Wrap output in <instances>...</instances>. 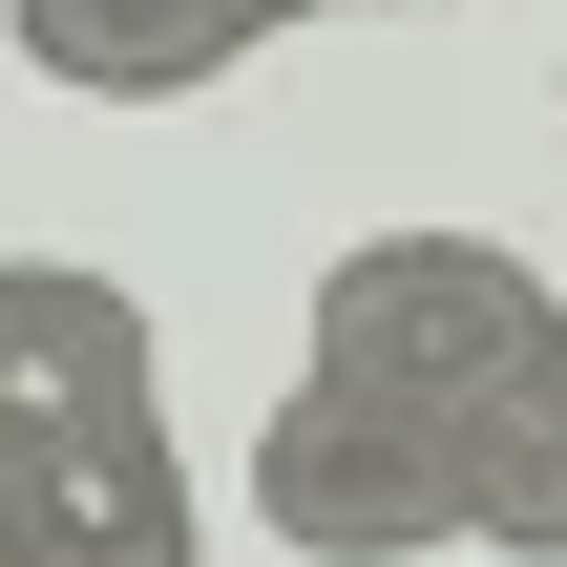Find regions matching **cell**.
<instances>
[{
  "label": "cell",
  "instance_id": "obj_1",
  "mask_svg": "<svg viewBox=\"0 0 567 567\" xmlns=\"http://www.w3.org/2000/svg\"><path fill=\"white\" fill-rule=\"evenodd\" d=\"M526 337H547V274L505 231H358V252H316V316H295V358L400 421H484Z\"/></svg>",
  "mask_w": 567,
  "mask_h": 567
},
{
  "label": "cell",
  "instance_id": "obj_2",
  "mask_svg": "<svg viewBox=\"0 0 567 567\" xmlns=\"http://www.w3.org/2000/svg\"><path fill=\"white\" fill-rule=\"evenodd\" d=\"M252 526L295 567H421V547H463V421H400V400H358V379L295 358V400L252 421Z\"/></svg>",
  "mask_w": 567,
  "mask_h": 567
},
{
  "label": "cell",
  "instance_id": "obj_3",
  "mask_svg": "<svg viewBox=\"0 0 567 567\" xmlns=\"http://www.w3.org/2000/svg\"><path fill=\"white\" fill-rule=\"evenodd\" d=\"M0 547H21V567H210L189 442H168V379L63 400V421H0Z\"/></svg>",
  "mask_w": 567,
  "mask_h": 567
},
{
  "label": "cell",
  "instance_id": "obj_4",
  "mask_svg": "<svg viewBox=\"0 0 567 567\" xmlns=\"http://www.w3.org/2000/svg\"><path fill=\"white\" fill-rule=\"evenodd\" d=\"M295 21H337V0H0V42L42 84H84V105H189V84H231Z\"/></svg>",
  "mask_w": 567,
  "mask_h": 567
},
{
  "label": "cell",
  "instance_id": "obj_5",
  "mask_svg": "<svg viewBox=\"0 0 567 567\" xmlns=\"http://www.w3.org/2000/svg\"><path fill=\"white\" fill-rule=\"evenodd\" d=\"M126 379H168L147 295L84 274V252H0V421H63V400H126Z\"/></svg>",
  "mask_w": 567,
  "mask_h": 567
},
{
  "label": "cell",
  "instance_id": "obj_6",
  "mask_svg": "<svg viewBox=\"0 0 567 567\" xmlns=\"http://www.w3.org/2000/svg\"><path fill=\"white\" fill-rule=\"evenodd\" d=\"M463 547L567 567V295H547V337L505 358V400L463 421Z\"/></svg>",
  "mask_w": 567,
  "mask_h": 567
},
{
  "label": "cell",
  "instance_id": "obj_7",
  "mask_svg": "<svg viewBox=\"0 0 567 567\" xmlns=\"http://www.w3.org/2000/svg\"><path fill=\"white\" fill-rule=\"evenodd\" d=\"M337 21H442V0H337Z\"/></svg>",
  "mask_w": 567,
  "mask_h": 567
},
{
  "label": "cell",
  "instance_id": "obj_8",
  "mask_svg": "<svg viewBox=\"0 0 567 567\" xmlns=\"http://www.w3.org/2000/svg\"><path fill=\"white\" fill-rule=\"evenodd\" d=\"M547 105H567V63H547Z\"/></svg>",
  "mask_w": 567,
  "mask_h": 567
},
{
  "label": "cell",
  "instance_id": "obj_9",
  "mask_svg": "<svg viewBox=\"0 0 567 567\" xmlns=\"http://www.w3.org/2000/svg\"><path fill=\"white\" fill-rule=\"evenodd\" d=\"M0 567H21V547H0Z\"/></svg>",
  "mask_w": 567,
  "mask_h": 567
}]
</instances>
